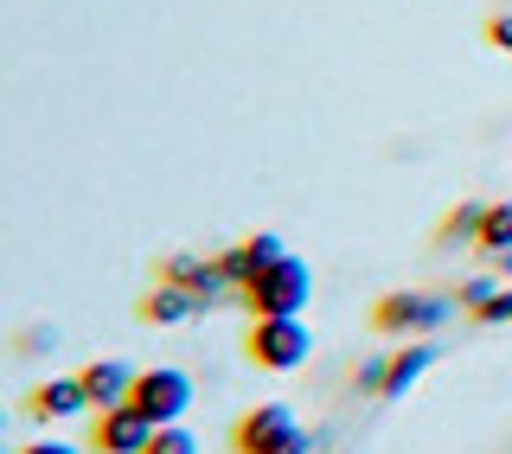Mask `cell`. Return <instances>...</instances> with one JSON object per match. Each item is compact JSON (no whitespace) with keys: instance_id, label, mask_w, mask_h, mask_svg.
I'll list each match as a JSON object with an SVG mask.
<instances>
[{"instance_id":"obj_12","label":"cell","mask_w":512,"mask_h":454,"mask_svg":"<svg viewBox=\"0 0 512 454\" xmlns=\"http://www.w3.org/2000/svg\"><path fill=\"white\" fill-rule=\"evenodd\" d=\"M429 365H436V346H429V339H410L404 352H391V378H384V397H404Z\"/></svg>"},{"instance_id":"obj_1","label":"cell","mask_w":512,"mask_h":454,"mask_svg":"<svg viewBox=\"0 0 512 454\" xmlns=\"http://www.w3.org/2000/svg\"><path fill=\"white\" fill-rule=\"evenodd\" d=\"M314 301V269L301 263V256H282V263H269L256 282L244 288V307L250 320H276V314H301V307Z\"/></svg>"},{"instance_id":"obj_19","label":"cell","mask_w":512,"mask_h":454,"mask_svg":"<svg viewBox=\"0 0 512 454\" xmlns=\"http://www.w3.org/2000/svg\"><path fill=\"white\" fill-rule=\"evenodd\" d=\"M487 45L493 52H512V13H493L487 20Z\"/></svg>"},{"instance_id":"obj_22","label":"cell","mask_w":512,"mask_h":454,"mask_svg":"<svg viewBox=\"0 0 512 454\" xmlns=\"http://www.w3.org/2000/svg\"><path fill=\"white\" fill-rule=\"evenodd\" d=\"M276 454H314V435H308V429H295V435H288V442H282Z\"/></svg>"},{"instance_id":"obj_18","label":"cell","mask_w":512,"mask_h":454,"mask_svg":"<svg viewBox=\"0 0 512 454\" xmlns=\"http://www.w3.org/2000/svg\"><path fill=\"white\" fill-rule=\"evenodd\" d=\"M474 320H480V327H512V288H500V295H493L487 307H480Z\"/></svg>"},{"instance_id":"obj_13","label":"cell","mask_w":512,"mask_h":454,"mask_svg":"<svg viewBox=\"0 0 512 454\" xmlns=\"http://www.w3.org/2000/svg\"><path fill=\"white\" fill-rule=\"evenodd\" d=\"M480 224H487V205H480V199H468V205H455V212H448L442 218V243H448V250H461V243H480Z\"/></svg>"},{"instance_id":"obj_10","label":"cell","mask_w":512,"mask_h":454,"mask_svg":"<svg viewBox=\"0 0 512 454\" xmlns=\"http://www.w3.org/2000/svg\"><path fill=\"white\" fill-rule=\"evenodd\" d=\"M148 327H186V320H199L205 314V301L192 295V288H180V282H154L148 288V301L135 307Z\"/></svg>"},{"instance_id":"obj_8","label":"cell","mask_w":512,"mask_h":454,"mask_svg":"<svg viewBox=\"0 0 512 454\" xmlns=\"http://www.w3.org/2000/svg\"><path fill=\"white\" fill-rule=\"evenodd\" d=\"M282 256H288V250H282L276 231H256V237H244V243H231V250H218V263H224V275H231V288L244 295L256 275H263L269 263H282Z\"/></svg>"},{"instance_id":"obj_24","label":"cell","mask_w":512,"mask_h":454,"mask_svg":"<svg viewBox=\"0 0 512 454\" xmlns=\"http://www.w3.org/2000/svg\"><path fill=\"white\" fill-rule=\"evenodd\" d=\"M0 429H7V410H0Z\"/></svg>"},{"instance_id":"obj_7","label":"cell","mask_w":512,"mask_h":454,"mask_svg":"<svg viewBox=\"0 0 512 454\" xmlns=\"http://www.w3.org/2000/svg\"><path fill=\"white\" fill-rule=\"evenodd\" d=\"M160 282H180V288H192V295H199L205 307H212L218 295H237L231 288V275H224V263L218 256H167V263H160Z\"/></svg>"},{"instance_id":"obj_25","label":"cell","mask_w":512,"mask_h":454,"mask_svg":"<svg viewBox=\"0 0 512 454\" xmlns=\"http://www.w3.org/2000/svg\"><path fill=\"white\" fill-rule=\"evenodd\" d=\"M0 454H7V442H0Z\"/></svg>"},{"instance_id":"obj_21","label":"cell","mask_w":512,"mask_h":454,"mask_svg":"<svg viewBox=\"0 0 512 454\" xmlns=\"http://www.w3.org/2000/svg\"><path fill=\"white\" fill-rule=\"evenodd\" d=\"M20 454H84L77 442H52V435H39V442H26Z\"/></svg>"},{"instance_id":"obj_17","label":"cell","mask_w":512,"mask_h":454,"mask_svg":"<svg viewBox=\"0 0 512 454\" xmlns=\"http://www.w3.org/2000/svg\"><path fill=\"white\" fill-rule=\"evenodd\" d=\"M493 295H500V282L493 275H474V282H461V295H455V307H468V314H480Z\"/></svg>"},{"instance_id":"obj_2","label":"cell","mask_w":512,"mask_h":454,"mask_svg":"<svg viewBox=\"0 0 512 454\" xmlns=\"http://www.w3.org/2000/svg\"><path fill=\"white\" fill-rule=\"evenodd\" d=\"M448 314H455V301H448V295L391 288V295H378V307H372V327L378 333H397V339H429L436 327H448Z\"/></svg>"},{"instance_id":"obj_4","label":"cell","mask_w":512,"mask_h":454,"mask_svg":"<svg viewBox=\"0 0 512 454\" xmlns=\"http://www.w3.org/2000/svg\"><path fill=\"white\" fill-rule=\"evenodd\" d=\"M128 403H135V410L148 416L154 429L186 423V410H192V378H186L180 365H148V371L135 378V397H128Z\"/></svg>"},{"instance_id":"obj_11","label":"cell","mask_w":512,"mask_h":454,"mask_svg":"<svg viewBox=\"0 0 512 454\" xmlns=\"http://www.w3.org/2000/svg\"><path fill=\"white\" fill-rule=\"evenodd\" d=\"M77 378H84V391H90V410H116V403L135 397V378H141V371H128L122 359H90Z\"/></svg>"},{"instance_id":"obj_6","label":"cell","mask_w":512,"mask_h":454,"mask_svg":"<svg viewBox=\"0 0 512 454\" xmlns=\"http://www.w3.org/2000/svg\"><path fill=\"white\" fill-rule=\"evenodd\" d=\"M148 442H154V423L135 410V403L96 410V423H90V448L96 454H148Z\"/></svg>"},{"instance_id":"obj_20","label":"cell","mask_w":512,"mask_h":454,"mask_svg":"<svg viewBox=\"0 0 512 454\" xmlns=\"http://www.w3.org/2000/svg\"><path fill=\"white\" fill-rule=\"evenodd\" d=\"M58 346V333L52 327H32V333H20V352H52Z\"/></svg>"},{"instance_id":"obj_3","label":"cell","mask_w":512,"mask_h":454,"mask_svg":"<svg viewBox=\"0 0 512 454\" xmlns=\"http://www.w3.org/2000/svg\"><path fill=\"white\" fill-rule=\"evenodd\" d=\"M244 352H250V365H263V371H295V365L314 352V333H308V320H301V314L250 320Z\"/></svg>"},{"instance_id":"obj_9","label":"cell","mask_w":512,"mask_h":454,"mask_svg":"<svg viewBox=\"0 0 512 454\" xmlns=\"http://www.w3.org/2000/svg\"><path fill=\"white\" fill-rule=\"evenodd\" d=\"M84 410H90L84 378H45V384H32V397H26L32 423H71V416H84Z\"/></svg>"},{"instance_id":"obj_15","label":"cell","mask_w":512,"mask_h":454,"mask_svg":"<svg viewBox=\"0 0 512 454\" xmlns=\"http://www.w3.org/2000/svg\"><path fill=\"white\" fill-rule=\"evenodd\" d=\"M148 454H199V435H192L186 423H167V429H154Z\"/></svg>"},{"instance_id":"obj_23","label":"cell","mask_w":512,"mask_h":454,"mask_svg":"<svg viewBox=\"0 0 512 454\" xmlns=\"http://www.w3.org/2000/svg\"><path fill=\"white\" fill-rule=\"evenodd\" d=\"M493 269H500V275H506V282H512V250H506V256H493Z\"/></svg>"},{"instance_id":"obj_5","label":"cell","mask_w":512,"mask_h":454,"mask_svg":"<svg viewBox=\"0 0 512 454\" xmlns=\"http://www.w3.org/2000/svg\"><path fill=\"white\" fill-rule=\"evenodd\" d=\"M295 429H301V423H295V410H288V403H256V410L237 416L231 448H237V454H276Z\"/></svg>"},{"instance_id":"obj_16","label":"cell","mask_w":512,"mask_h":454,"mask_svg":"<svg viewBox=\"0 0 512 454\" xmlns=\"http://www.w3.org/2000/svg\"><path fill=\"white\" fill-rule=\"evenodd\" d=\"M384 378H391V359H359V371H352V391L384 397Z\"/></svg>"},{"instance_id":"obj_14","label":"cell","mask_w":512,"mask_h":454,"mask_svg":"<svg viewBox=\"0 0 512 454\" xmlns=\"http://www.w3.org/2000/svg\"><path fill=\"white\" fill-rule=\"evenodd\" d=\"M480 256H506L512 250V205H487V224H480Z\"/></svg>"}]
</instances>
